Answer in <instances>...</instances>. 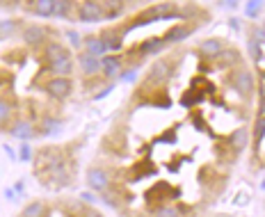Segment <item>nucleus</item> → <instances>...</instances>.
I'll return each instance as SVG.
<instances>
[{
  "label": "nucleus",
  "mask_w": 265,
  "mask_h": 217,
  "mask_svg": "<svg viewBox=\"0 0 265 217\" xmlns=\"http://www.w3.org/2000/svg\"><path fill=\"white\" fill-rule=\"evenodd\" d=\"M231 82H233V89H236L240 96H245V99H247V96H252V92H254V78H252V73H249L247 69L233 71Z\"/></svg>",
  "instance_id": "f257e3e1"
},
{
  "label": "nucleus",
  "mask_w": 265,
  "mask_h": 217,
  "mask_svg": "<svg viewBox=\"0 0 265 217\" xmlns=\"http://www.w3.org/2000/svg\"><path fill=\"white\" fill-rule=\"evenodd\" d=\"M78 14H80V21H99V18H106V2H80L76 5Z\"/></svg>",
  "instance_id": "f03ea898"
},
{
  "label": "nucleus",
  "mask_w": 265,
  "mask_h": 217,
  "mask_svg": "<svg viewBox=\"0 0 265 217\" xmlns=\"http://www.w3.org/2000/svg\"><path fill=\"white\" fill-rule=\"evenodd\" d=\"M46 94L53 96V99L62 101L71 94V80L69 78H53L48 80V87H46Z\"/></svg>",
  "instance_id": "7ed1b4c3"
},
{
  "label": "nucleus",
  "mask_w": 265,
  "mask_h": 217,
  "mask_svg": "<svg viewBox=\"0 0 265 217\" xmlns=\"http://www.w3.org/2000/svg\"><path fill=\"white\" fill-rule=\"evenodd\" d=\"M199 51H201V55H206V57H219V55L224 53V44L219 39H206V41H201Z\"/></svg>",
  "instance_id": "20e7f679"
},
{
  "label": "nucleus",
  "mask_w": 265,
  "mask_h": 217,
  "mask_svg": "<svg viewBox=\"0 0 265 217\" xmlns=\"http://www.w3.org/2000/svg\"><path fill=\"white\" fill-rule=\"evenodd\" d=\"M28 9L37 14V16H53L55 14V2L53 0H42V2H28Z\"/></svg>",
  "instance_id": "39448f33"
},
{
  "label": "nucleus",
  "mask_w": 265,
  "mask_h": 217,
  "mask_svg": "<svg viewBox=\"0 0 265 217\" xmlns=\"http://www.w3.org/2000/svg\"><path fill=\"white\" fill-rule=\"evenodd\" d=\"M80 69L85 71V73H99V71H103V62L96 57H89L87 53L80 55Z\"/></svg>",
  "instance_id": "423d86ee"
},
{
  "label": "nucleus",
  "mask_w": 265,
  "mask_h": 217,
  "mask_svg": "<svg viewBox=\"0 0 265 217\" xmlns=\"http://www.w3.org/2000/svg\"><path fill=\"white\" fill-rule=\"evenodd\" d=\"M254 135H256V142H263V137H265V117H259V121H256V133H254Z\"/></svg>",
  "instance_id": "0eeeda50"
},
{
  "label": "nucleus",
  "mask_w": 265,
  "mask_h": 217,
  "mask_svg": "<svg viewBox=\"0 0 265 217\" xmlns=\"http://www.w3.org/2000/svg\"><path fill=\"white\" fill-rule=\"evenodd\" d=\"M249 53H252V57L256 59V62H261V44L259 41H249Z\"/></svg>",
  "instance_id": "6e6552de"
},
{
  "label": "nucleus",
  "mask_w": 265,
  "mask_h": 217,
  "mask_svg": "<svg viewBox=\"0 0 265 217\" xmlns=\"http://www.w3.org/2000/svg\"><path fill=\"white\" fill-rule=\"evenodd\" d=\"M263 9V2H249L247 5V16H252V18H256V14Z\"/></svg>",
  "instance_id": "1a4fd4ad"
},
{
  "label": "nucleus",
  "mask_w": 265,
  "mask_h": 217,
  "mask_svg": "<svg viewBox=\"0 0 265 217\" xmlns=\"http://www.w3.org/2000/svg\"><path fill=\"white\" fill-rule=\"evenodd\" d=\"M261 188H263V190H265V181H263V183H261Z\"/></svg>",
  "instance_id": "9d476101"
},
{
  "label": "nucleus",
  "mask_w": 265,
  "mask_h": 217,
  "mask_svg": "<svg viewBox=\"0 0 265 217\" xmlns=\"http://www.w3.org/2000/svg\"><path fill=\"white\" fill-rule=\"evenodd\" d=\"M263 78H265V71H263Z\"/></svg>",
  "instance_id": "9b49d317"
}]
</instances>
